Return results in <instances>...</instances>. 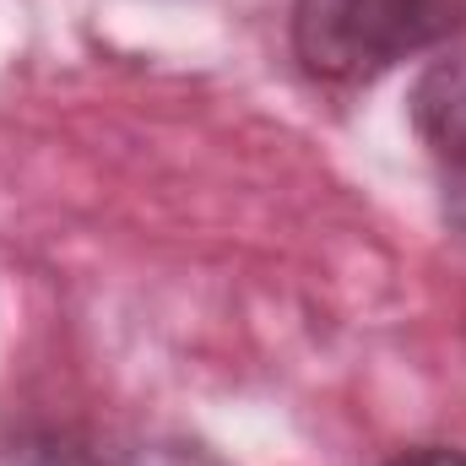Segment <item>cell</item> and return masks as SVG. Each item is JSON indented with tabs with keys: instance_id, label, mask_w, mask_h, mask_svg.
Masks as SVG:
<instances>
[{
	"instance_id": "1",
	"label": "cell",
	"mask_w": 466,
	"mask_h": 466,
	"mask_svg": "<svg viewBox=\"0 0 466 466\" xmlns=\"http://www.w3.org/2000/svg\"><path fill=\"white\" fill-rule=\"evenodd\" d=\"M466 0H293V55L315 82L358 87L445 44Z\"/></svg>"
},
{
	"instance_id": "2",
	"label": "cell",
	"mask_w": 466,
	"mask_h": 466,
	"mask_svg": "<svg viewBox=\"0 0 466 466\" xmlns=\"http://www.w3.org/2000/svg\"><path fill=\"white\" fill-rule=\"evenodd\" d=\"M407 115L418 141L445 163V174H466V44L423 66Z\"/></svg>"
},
{
	"instance_id": "3",
	"label": "cell",
	"mask_w": 466,
	"mask_h": 466,
	"mask_svg": "<svg viewBox=\"0 0 466 466\" xmlns=\"http://www.w3.org/2000/svg\"><path fill=\"white\" fill-rule=\"evenodd\" d=\"M0 466H87V456H76L66 440H55V434H38V440H16Z\"/></svg>"
},
{
	"instance_id": "4",
	"label": "cell",
	"mask_w": 466,
	"mask_h": 466,
	"mask_svg": "<svg viewBox=\"0 0 466 466\" xmlns=\"http://www.w3.org/2000/svg\"><path fill=\"white\" fill-rule=\"evenodd\" d=\"M119 466H223L212 451L185 445V440H157V445H136Z\"/></svg>"
},
{
	"instance_id": "5",
	"label": "cell",
	"mask_w": 466,
	"mask_h": 466,
	"mask_svg": "<svg viewBox=\"0 0 466 466\" xmlns=\"http://www.w3.org/2000/svg\"><path fill=\"white\" fill-rule=\"evenodd\" d=\"M385 466H466L461 451H445V445H423V451H401Z\"/></svg>"
},
{
	"instance_id": "6",
	"label": "cell",
	"mask_w": 466,
	"mask_h": 466,
	"mask_svg": "<svg viewBox=\"0 0 466 466\" xmlns=\"http://www.w3.org/2000/svg\"><path fill=\"white\" fill-rule=\"evenodd\" d=\"M445 218L466 233V174H445Z\"/></svg>"
}]
</instances>
